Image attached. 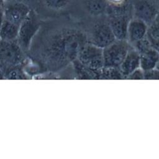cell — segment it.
<instances>
[{
    "instance_id": "obj_1",
    "label": "cell",
    "mask_w": 159,
    "mask_h": 159,
    "mask_svg": "<svg viewBox=\"0 0 159 159\" xmlns=\"http://www.w3.org/2000/svg\"><path fill=\"white\" fill-rule=\"evenodd\" d=\"M87 42V35L74 27L50 30L33 40L27 55L42 73L57 72L76 59L80 49Z\"/></svg>"
},
{
    "instance_id": "obj_2",
    "label": "cell",
    "mask_w": 159,
    "mask_h": 159,
    "mask_svg": "<svg viewBox=\"0 0 159 159\" xmlns=\"http://www.w3.org/2000/svg\"><path fill=\"white\" fill-rule=\"evenodd\" d=\"M29 59L27 54L17 40L8 41L0 39V65L4 69L17 66H25Z\"/></svg>"
},
{
    "instance_id": "obj_3",
    "label": "cell",
    "mask_w": 159,
    "mask_h": 159,
    "mask_svg": "<svg viewBox=\"0 0 159 159\" xmlns=\"http://www.w3.org/2000/svg\"><path fill=\"white\" fill-rule=\"evenodd\" d=\"M41 22L34 10H31L27 17L20 25L17 42L22 49L27 54L31 43L40 30Z\"/></svg>"
},
{
    "instance_id": "obj_4",
    "label": "cell",
    "mask_w": 159,
    "mask_h": 159,
    "mask_svg": "<svg viewBox=\"0 0 159 159\" xmlns=\"http://www.w3.org/2000/svg\"><path fill=\"white\" fill-rule=\"evenodd\" d=\"M76 60L88 68L101 70L104 67L103 50L87 42L80 49Z\"/></svg>"
},
{
    "instance_id": "obj_5",
    "label": "cell",
    "mask_w": 159,
    "mask_h": 159,
    "mask_svg": "<svg viewBox=\"0 0 159 159\" xmlns=\"http://www.w3.org/2000/svg\"><path fill=\"white\" fill-rule=\"evenodd\" d=\"M130 47L131 45L127 40L116 39L102 48L104 66L119 68Z\"/></svg>"
},
{
    "instance_id": "obj_6",
    "label": "cell",
    "mask_w": 159,
    "mask_h": 159,
    "mask_svg": "<svg viewBox=\"0 0 159 159\" xmlns=\"http://www.w3.org/2000/svg\"><path fill=\"white\" fill-rule=\"evenodd\" d=\"M132 16L144 21L148 26L159 14V0H131Z\"/></svg>"
},
{
    "instance_id": "obj_7",
    "label": "cell",
    "mask_w": 159,
    "mask_h": 159,
    "mask_svg": "<svg viewBox=\"0 0 159 159\" xmlns=\"http://www.w3.org/2000/svg\"><path fill=\"white\" fill-rule=\"evenodd\" d=\"M4 20L19 25L32 10L25 2L19 1L3 0Z\"/></svg>"
},
{
    "instance_id": "obj_8",
    "label": "cell",
    "mask_w": 159,
    "mask_h": 159,
    "mask_svg": "<svg viewBox=\"0 0 159 159\" xmlns=\"http://www.w3.org/2000/svg\"><path fill=\"white\" fill-rule=\"evenodd\" d=\"M116 40L108 22H98L87 35V42L104 48Z\"/></svg>"
},
{
    "instance_id": "obj_9",
    "label": "cell",
    "mask_w": 159,
    "mask_h": 159,
    "mask_svg": "<svg viewBox=\"0 0 159 159\" xmlns=\"http://www.w3.org/2000/svg\"><path fill=\"white\" fill-rule=\"evenodd\" d=\"M132 17L129 14H109L107 22L116 39L127 40V27Z\"/></svg>"
},
{
    "instance_id": "obj_10",
    "label": "cell",
    "mask_w": 159,
    "mask_h": 159,
    "mask_svg": "<svg viewBox=\"0 0 159 159\" xmlns=\"http://www.w3.org/2000/svg\"><path fill=\"white\" fill-rule=\"evenodd\" d=\"M148 25L141 19L132 17L127 27V41L132 45L147 37Z\"/></svg>"
},
{
    "instance_id": "obj_11",
    "label": "cell",
    "mask_w": 159,
    "mask_h": 159,
    "mask_svg": "<svg viewBox=\"0 0 159 159\" xmlns=\"http://www.w3.org/2000/svg\"><path fill=\"white\" fill-rule=\"evenodd\" d=\"M139 68H140V55L131 45L119 68L124 79H127L131 73Z\"/></svg>"
},
{
    "instance_id": "obj_12",
    "label": "cell",
    "mask_w": 159,
    "mask_h": 159,
    "mask_svg": "<svg viewBox=\"0 0 159 159\" xmlns=\"http://www.w3.org/2000/svg\"><path fill=\"white\" fill-rule=\"evenodd\" d=\"M83 4L86 11L92 16H100L107 11L106 0H83Z\"/></svg>"
},
{
    "instance_id": "obj_13",
    "label": "cell",
    "mask_w": 159,
    "mask_h": 159,
    "mask_svg": "<svg viewBox=\"0 0 159 159\" xmlns=\"http://www.w3.org/2000/svg\"><path fill=\"white\" fill-rule=\"evenodd\" d=\"M131 0H106L109 14H129L131 12Z\"/></svg>"
},
{
    "instance_id": "obj_14",
    "label": "cell",
    "mask_w": 159,
    "mask_h": 159,
    "mask_svg": "<svg viewBox=\"0 0 159 159\" xmlns=\"http://www.w3.org/2000/svg\"><path fill=\"white\" fill-rule=\"evenodd\" d=\"M19 27V25L4 20L0 30V39L8 41L16 40Z\"/></svg>"
},
{
    "instance_id": "obj_15",
    "label": "cell",
    "mask_w": 159,
    "mask_h": 159,
    "mask_svg": "<svg viewBox=\"0 0 159 159\" xmlns=\"http://www.w3.org/2000/svg\"><path fill=\"white\" fill-rule=\"evenodd\" d=\"M4 71L6 80H27L31 78L23 66L5 68Z\"/></svg>"
},
{
    "instance_id": "obj_16",
    "label": "cell",
    "mask_w": 159,
    "mask_h": 159,
    "mask_svg": "<svg viewBox=\"0 0 159 159\" xmlns=\"http://www.w3.org/2000/svg\"><path fill=\"white\" fill-rule=\"evenodd\" d=\"M147 37L151 45L159 43V14L156 19L148 26Z\"/></svg>"
},
{
    "instance_id": "obj_17",
    "label": "cell",
    "mask_w": 159,
    "mask_h": 159,
    "mask_svg": "<svg viewBox=\"0 0 159 159\" xmlns=\"http://www.w3.org/2000/svg\"><path fill=\"white\" fill-rule=\"evenodd\" d=\"M100 79L120 80V79H124V78L119 68L104 66L101 70Z\"/></svg>"
},
{
    "instance_id": "obj_18",
    "label": "cell",
    "mask_w": 159,
    "mask_h": 159,
    "mask_svg": "<svg viewBox=\"0 0 159 159\" xmlns=\"http://www.w3.org/2000/svg\"><path fill=\"white\" fill-rule=\"evenodd\" d=\"M45 6L53 11H60L66 7L72 0H43Z\"/></svg>"
},
{
    "instance_id": "obj_19",
    "label": "cell",
    "mask_w": 159,
    "mask_h": 159,
    "mask_svg": "<svg viewBox=\"0 0 159 159\" xmlns=\"http://www.w3.org/2000/svg\"><path fill=\"white\" fill-rule=\"evenodd\" d=\"M144 80H159V71L155 68L143 71Z\"/></svg>"
},
{
    "instance_id": "obj_20",
    "label": "cell",
    "mask_w": 159,
    "mask_h": 159,
    "mask_svg": "<svg viewBox=\"0 0 159 159\" xmlns=\"http://www.w3.org/2000/svg\"><path fill=\"white\" fill-rule=\"evenodd\" d=\"M128 80H144V73L143 71L139 68L134 70L132 73H131L128 77L127 78Z\"/></svg>"
},
{
    "instance_id": "obj_21",
    "label": "cell",
    "mask_w": 159,
    "mask_h": 159,
    "mask_svg": "<svg viewBox=\"0 0 159 159\" xmlns=\"http://www.w3.org/2000/svg\"><path fill=\"white\" fill-rule=\"evenodd\" d=\"M4 11H3V7H2V4L0 5V30L2 25V23L4 22Z\"/></svg>"
},
{
    "instance_id": "obj_22",
    "label": "cell",
    "mask_w": 159,
    "mask_h": 159,
    "mask_svg": "<svg viewBox=\"0 0 159 159\" xmlns=\"http://www.w3.org/2000/svg\"><path fill=\"white\" fill-rule=\"evenodd\" d=\"M155 68L159 71V60H158V62H157V63L155 66Z\"/></svg>"
},
{
    "instance_id": "obj_23",
    "label": "cell",
    "mask_w": 159,
    "mask_h": 159,
    "mask_svg": "<svg viewBox=\"0 0 159 159\" xmlns=\"http://www.w3.org/2000/svg\"><path fill=\"white\" fill-rule=\"evenodd\" d=\"M7 1H22V2H25V1H26V0H7Z\"/></svg>"
},
{
    "instance_id": "obj_24",
    "label": "cell",
    "mask_w": 159,
    "mask_h": 159,
    "mask_svg": "<svg viewBox=\"0 0 159 159\" xmlns=\"http://www.w3.org/2000/svg\"><path fill=\"white\" fill-rule=\"evenodd\" d=\"M2 2H3V0H0V5L2 4Z\"/></svg>"
}]
</instances>
